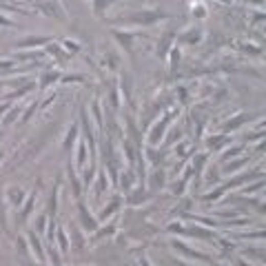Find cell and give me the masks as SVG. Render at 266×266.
<instances>
[{
  "label": "cell",
  "instance_id": "obj_1",
  "mask_svg": "<svg viewBox=\"0 0 266 266\" xmlns=\"http://www.w3.org/2000/svg\"><path fill=\"white\" fill-rule=\"evenodd\" d=\"M175 113H180V109H171V111H164V113H162V118H160L158 122L153 124V129H151V133H149V138H146V142H149L151 146L160 144V140L164 138V131L169 129V124L173 122V118H175Z\"/></svg>",
  "mask_w": 266,
  "mask_h": 266
},
{
  "label": "cell",
  "instance_id": "obj_2",
  "mask_svg": "<svg viewBox=\"0 0 266 266\" xmlns=\"http://www.w3.org/2000/svg\"><path fill=\"white\" fill-rule=\"evenodd\" d=\"M76 206H78V222H80V226H82V231H84V233H93V231H96L98 226H100L98 217L93 215L89 209H86V204H84L82 197L76 199Z\"/></svg>",
  "mask_w": 266,
  "mask_h": 266
},
{
  "label": "cell",
  "instance_id": "obj_3",
  "mask_svg": "<svg viewBox=\"0 0 266 266\" xmlns=\"http://www.w3.org/2000/svg\"><path fill=\"white\" fill-rule=\"evenodd\" d=\"M171 249H175V251H180L182 255H186V257H193V259H199V262H204V264H213L215 259H213L211 255H206V253H202V251H195V249H191L189 244H184L182 239H171Z\"/></svg>",
  "mask_w": 266,
  "mask_h": 266
},
{
  "label": "cell",
  "instance_id": "obj_4",
  "mask_svg": "<svg viewBox=\"0 0 266 266\" xmlns=\"http://www.w3.org/2000/svg\"><path fill=\"white\" fill-rule=\"evenodd\" d=\"M27 246H29V251H31V257L36 259V262L40 264H45L47 262V255H45V246L42 242H40V237H38V233L36 231H27Z\"/></svg>",
  "mask_w": 266,
  "mask_h": 266
},
{
  "label": "cell",
  "instance_id": "obj_5",
  "mask_svg": "<svg viewBox=\"0 0 266 266\" xmlns=\"http://www.w3.org/2000/svg\"><path fill=\"white\" fill-rule=\"evenodd\" d=\"M160 18H169V13H164V11H142V13H133V16H129V18L124 20V23L149 27V25H153V23H156V20H160Z\"/></svg>",
  "mask_w": 266,
  "mask_h": 266
},
{
  "label": "cell",
  "instance_id": "obj_6",
  "mask_svg": "<svg viewBox=\"0 0 266 266\" xmlns=\"http://www.w3.org/2000/svg\"><path fill=\"white\" fill-rule=\"evenodd\" d=\"M262 178H264V173H262V171H246V173H242V175H237V178L229 180V182H224L222 186H224V191L229 193L231 189H237V186H242V184H246V182H251V180H262Z\"/></svg>",
  "mask_w": 266,
  "mask_h": 266
},
{
  "label": "cell",
  "instance_id": "obj_7",
  "mask_svg": "<svg viewBox=\"0 0 266 266\" xmlns=\"http://www.w3.org/2000/svg\"><path fill=\"white\" fill-rule=\"evenodd\" d=\"M27 195H29V193H27L25 189H20V186H9V189L5 191V199H7V204L9 206H13V209H20V206H23V202L27 199Z\"/></svg>",
  "mask_w": 266,
  "mask_h": 266
},
{
  "label": "cell",
  "instance_id": "obj_8",
  "mask_svg": "<svg viewBox=\"0 0 266 266\" xmlns=\"http://www.w3.org/2000/svg\"><path fill=\"white\" fill-rule=\"evenodd\" d=\"M36 199H38V191H31L29 195H27V199L23 202V206L18 209V211H20V213H18V219H20V222H16V224H20V226L27 224V219L31 217V211H33V204H36Z\"/></svg>",
  "mask_w": 266,
  "mask_h": 266
},
{
  "label": "cell",
  "instance_id": "obj_9",
  "mask_svg": "<svg viewBox=\"0 0 266 266\" xmlns=\"http://www.w3.org/2000/svg\"><path fill=\"white\" fill-rule=\"evenodd\" d=\"M184 235L202 239V242H217L215 233H213L211 229H202V226H189V229H184Z\"/></svg>",
  "mask_w": 266,
  "mask_h": 266
},
{
  "label": "cell",
  "instance_id": "obj_10",
  "mask_svg": "<svg viewBox=\"0 0 266 266\" xmlns=\"http://www.w3.org/2000/svg\"><path fill=\"white\" fill-rule=\"evenodd\" d=\"M122 202H124V199H122V195H113V199H111V202L106 204L102 211H100V215H98V222H106V219H111V217H113V215H116V213L120 211V206H122Z\"/></svg>",
  "mask_w": 266,
  "mask_h": 266
},
{
  "label": "cell",
  "instance_id": "obj_11",
  "mask_svg": "<svg viewBox=\"0 0 266 266\" xmlns=\"http://www.w3.org/2000/svg\"><path fill=\"white\" fill-rule=\"evenodd\" d=\"M164 184H166V171L162 169V166H156V169L151 171L146 186H151V191H162Z\"/></svg>",
  "mask_w": 266,
  "mask_h": 266
},
{
  "label": "cell",
  "instance_id": "obj_12",
  "mask_svg": "<svg viewBox=\"0 0 266 266\" xmlns=\"http://www.w3.org/2000/svg\"><path fill=\"white\" fill-rule=\"evenodd\" d=\"M78 133H80V124L78 122H73L69 129H66V136L62 140V153H64V156H69L71 149H73V144L78 142Z\"/></svg>",
  "mask_w": 266,
  "mask_h": 266
},
{
  "label": "cell",
  "instance_id": "obj_13",
  "mask_svg": "<svg viewBox=\"0 0 266 266\" xmlns=\"http://www.w3.org/2000/svg\"><path fill=\"white\" fill-rule=\"evenodd\" d=\"M49 42H51L49 36H27L18 40V49H36V47H45Z\"/></svg>",
  "mask_w": 266,
  "mask_h": 266
},
{
  "label": "cell",
  "instance_id": "obj_14",
  "mask_svg": "<svg viewBox=\"0 0 266 266\" xmlns=\"http://www.w3.org/2000/svg\"><path fill=\"white\" fill-rule=\"evenodd\" d=\"M136 182H138V173L133 171V166H126L124 169V173L122 175H120V189H122V193L126 195V193H129L131 189H136Z\"/></svg>",
  "mask_w": 266,
  "mask_h": 266
},
{
  "label": "cell",
  "instance_id": "obj_15",
  "mask_svg": "<svg viewBox=\"0 0 266 266\" xmlns=\"http://www.w3.org/2000/svg\"><path fill=\"white\" fill-rule=\"evenodd\" d=\"M86 162H89V146H86L84 140H78V146H76V171L82 173Z\"/></svg>",
  "mask_w": 266,
  "mask_h": 266
},
{
  "label": "cell",
  "instance_id": "obj_16",
  "mask_svg": "<svg viewBox=\"0 0 266 266\" xmlns=\"http://www.w3.org/2000/svg\"><path fill=\"white\" fill-rule=\"evenodd\" d=\"M53 244H56V249H60L62 255H69L71 244H69V237H66V231L62 226H56V239H53Z\"/></svg>",
  "mask_w": 266,
  "mask_h": 266
},
{
  "label": "cell",
  "instance_id": "obj_17",
  "mask_svg": "<svg viewBox=\"0 0 266 266\" xmlns=\"http://www.w3.org/2000/svg\"><path fill=\"white\" fill-rule=\"evenodd\" d=\"M60 186H62V180H56V184H53V191H51V197H49V204H47V215L49 217H56L58 213V197H60Z\"/></svg>",
  "mask_w": 266,
  "mask_h": 266
},
{
  "label": "cell",
  "instance_id": "obj_18",
  "mask_svg": "<svg viewBox=\"0 0 266 266\" xmlns=\"http://www.w3.org/2000/svg\"><path fill=\"white\" fill-rule=\"evenodd\" d=\"M91 186H96V189H93V193H96V197H98V199L102 197V193H104V191H109L111 182L106 180V171H104V169H100V171H98V180H96V182H91Z\"/></svg>",
  "mask_w": 266,
  "mask_h": 266
},
{
  "label": "cell",
  "instance_id": "obj_19",
  "mask_svg": "<svg viewBox=\"0 0 266 266\" xmlns=\"http://www.w3.org/2000/svg\"><path fill=\"white\" fill-rule=\"evenodd\" d=\"M116 235V224H109V226H98L96 231H93V239L91 244H98V242H104V239H109Z\"/></svg>",
  "mask_w": 266,
  "mask_h": 266
},
{
  "label": "cell",
  "instance_id": "obj_20",
  "mask_svg": "<svg viewBox=\"0 0 266 266\" xmlns=\"http://www.w3.org/2000/svg\"><path fill=\"white\" fill-rule=\"evenodd\" d=\"M69 229H71V246H73V249H76L78 253H82L84 251V246H86V239H84V233L82 231H80L78 229V226L76 224H71L69 226Z\"/></svg>",
  "mask_w": 266,
  "mask_h": 266
},
{
  "label": "cell",
  "instance_id": "obj_21",
  "mask_svg": "<svg viewBox=\"0 0 266 266\" xmlns=\"http://www.w3.org/2000/svg\"><path fill=\"white\" fill-rule=\"evenodd\" d=\"M113 38L118 40L120 45L124 47V51H133V38H136V33H131V31H118V29H113Z\"/></svg>",
  "mask_w": 266,
  "mask_h": 266
},
{
  "label": "cell",
  "instance_id": "obj_22",
  "mask_svg": "<svg viewBox=\"0 0 266 266\" xmlns=\"http://www.w3.org/2000/svg\"><path fill=\"white\" fill-rule=\"evenodd\" d=\"M66 175H69V182H71V193H73V197H82V182L76 178V173H73V164L71 162H66Z\"/></svg>",
  "mask_w": 266,
  "mask_h": 266
},
{
  "label": "cell",
  "instance_id": "obj_23",
  "mask_svg": "<svg viewBox=\"0 0 266 266\" xmlns=\"http://www.w3.org/2000/svg\"><path fill=\"white\" fill-rule=\"evenodd\" d=\"M246 164H249V158L242 156L239 160H233V162H222V171H219V173H222V175H229V173H235V171H239Z\"/></svg>",
  "mask_w": 266,
  "mask_h": 266
},
{
  "label": "cell",
  "instance_id": "obj_24",
  "mask_svg": "<svg viewBox=\"0 0 266 266\" xmlns=\"http://www.w3.org/2000/svg\"><path fill=\"white\" fill-rule=\"evenodd\" d=\"M199 40H202V31L195 29V27H191L186 33H182V36L178 38V42L180 45H197Z\"/></svg>",
  "mask_w": 266,
  "mask_h": 266
},
{
  "label": "cell",
  "instance_id": "obj_25",
  "mask_svg": "<svg viewBox=\"0 0 266 266\" xmlns=\"http://www.w3.org/2000/svg\"><path fill=\"white\" fill-rule=\"evenodd\" d=\"M231 140L226 138V133H217V136H209L206 140V146H209V151H219L224 144H229Z\"/></svg>",
  "mask_w": 266,
  "mask_h": 266
},
{
  "label": "cell",
  "instance_id": "obj_26",
  "mask_svg": "<svg viewBox=\"0 0 266 266\" xmlns=\"http://www.w3.org/2000/svg\"><path fill=\"white\" fill-rule=\"evenodd\" d=\"M62 78V73L60 71H45L40 73V82H38V89H47V86H51L56 80Z\"/></svg>",
  "mask_w": 266,
  "mask_h": 266
},
{
  "label": "cell",
  "instance_id": "obj_27",
  "mask_svg": "<svg viewBox=\"0 0 266 266\" xmlns=\"http://www.w3.org/2000/svg\"><path fill=\"white\" fill-rule=\"evenodd\" d=\"M244 122H251V113H239V116L235 120H229V122L224 124V133H229V131H235L237 126H242Z\"/></svg>",
  "mask_w": 266,
  "mask_h": 266
},
{
  "label": "cell",
  "instance_id": "obj_28",
  "mask_svg": "<svg viewBox=\"0 0 266 266\" xmlns=\"http://www.w3.org/2000/svg\"><path fill=\"white\" fill-rule=\"evenodd\" d=\"M0 229L5 233L9 231V222H7V199H5V191H0Z\"/></svg>",
  "mask_w": 266,
  "mask_h": 266
},
{
  "label": "cell",
  "instance_id": "obj_29",
  "mask_svg": "<svg viewBox=\"0 0 266 266\" xmlns=\"http://www.w3.org/2000/svg\"><path fill=\"white\" fill-rule=\"evenodd\" d=\"M18 116H23V111H20V106H9V113H7V116L3 118V122H0V124H3V126H9V124H13V122H16V120H18Z\"/></svg>",
  "mask_w": 266,
  "mask_h": 266
},
{
  "label": "cell",
  "instance_id": "obj_30",
  "mask_svg": "<svg viewBox=\"0 0 266 266\" xmlns=\"http://www.w3.org/2000/svg\"><path fill=\"white\" fill-rule=\"evenodd\" d=\"M224 195H226L224 186H217L215 191H211V193H206V195H202V202H219Z\"/></svg>",
  "mask_w": 266,
  "mask_h": 266
},
{
  "label": "cell",
  "instance_id": "obj_31",
  "mask_svg": "<svg viewBox=\"0 0 266 266\" xmlns=\"http://www.w3.org/2000/svg\"><path fill=\"white\" fill-rule=\"evenodd\" d=\"M47 224H49V215H47V211H42V213L38 215V219H36V229H33V231H36L38 235H45Z\"/></svg>",
  "mask_w": 266,
  "mask_h": 266
},
{
  "label": "cell",
  "instance_id": "obj_32",
  "mask_svg": "<svg viewBox=\"0 0 266 266\" xmlns=\"http://www.w3.org/2000/svg\"><path fill=\"white\" fill-rule=\"evenodd\" d=\"M113 0H93V13H96L98 18L104 16V9H109Z\"/></svg>",
  "mask_w": 266,
  "mask_h": 266
},
{
  "label": "cell",
  "instance_id": "obj_33",
  "mask_svg": "<svg viewBox=\"0 0 266 266\" xmlns=\"http://www.w3.org/2000/svg\"><path fill=\"white\" fill-rule=\"evenodd\" d=\"M180 60H182V53H180V47H173V49H171V62H169V69H171V73H175V71H178Z\"/></svg>",
  "mask_w": 266,
  "mask_h": 266
},
{
  "label": "cell",
  "instance_id": "obj_34",
  "mask_svg": "<svg viewBox=\"0 0 266 266\" xmlns=\"http://www.w3.org/2000/svg\"><path fill=\"white\" fill-rule=\"evenodd\" d=\"M91 111H93V118H96V124H98V129L102 131V104H100L98 100H93V104H91Z\"/></svg>",
  "mask_w": 266,
  "mask_h": 266
},
{
  "label": "cell",
  "instance_id": "obj_35",
  "mask_svg": "<svg viewBox=\"0 0 266 266\" xmlns=\"http://www.w3.org/2000/svg\"><path fill=\"white\" fill-rule=\"evenodd\" d=\"M36 109H38V100L36 102H31L27 109L23 111V118H20V124H25V122H29V120L33 118V113H36Z\"/></svg>",
  "mask_w": 266,
  "mask_h": 266
},
{
  "label": "cell",
  "instance_id": "obj_36",
  "mask_svg": "<svg viewBox=\"0 0 266 266\" xmlns=\"http://www.w3.org/2000/svg\"><path fill=\"white\" fill-rule=\"evenodd\" d=\"M242 151H244V146H242V144H237V146H233V149H229L226 153H222V158H219V160H222V162H226L229 158H237V156H242Z\"/></svg>",
  "mask_w": 266,
  "mask_h": 266
},
{
  "label": "cell",
  "instance_id": "obj_37",
  "mask_svg": "<svg viewBox=\"0 0 266 266\" xmlns=\"http://www.w3.org/2000/svg\"><path fill=\"white\" fill-rule=\"evenodd\" d=\"M62 49H64V53H78L80 45L73 42V40H62Z\"/></svg>",
  "mask_w": 266,
  "mask_h": 266
},
{
  "label": "cell",
  "instance_id": "obj_38",
  "mask_svg": "<svg viewBox=\"0 0 266 266\" xmlns=\"http://www.w3.org/2000/svg\"><path fill=\"white\" fill-rule=\"evenodd\" d=\"M206 171V182L209 184H217L219 182V171H213V166H209V169H204Z\"/></svg>",
  "mask_w": 266,
  "mask_h": 266
},
{
  "label": "cell",
  "instance_id": "obj_39",
  "mask_svg": "<svg viewBox=\"0 0 266 266\" xmlns=\"http://www.w3.org/2000/svg\"><path fill=\"white\" fill-rule=\"evenodd\" d=\"M193 16L202 20V18H206V16H209V11H206V7H204L202 3H197V5H193Z\"/></svg>",
  "mask_w": 266,
  "mask_h": 266
},
{
  "label": "cell",
  "instance_id": "obj_40",
  "mask_svg": "<svg viewBox=\"0 0 266 266\" xmlns=\"http://www.w3.org/2000/svg\"><path fill=\"white\" fill-rule=\"evenodd\" d=\"M122 96L126 100H131V78L129 76H122Z\"/></svg>",
  "mask_w": 266,
  "mask_h": 266
},
{
  "label": "cell",
  "instance_id": "obj_41",
  "mask_svg": "<svg viewBox=\"0 0 266 266\" xmlns=\"http://www.w3.org/2000/svg\"><path fill=\"white\" fill-rule=\"evenodd\" d=\"M262 186H264V180H257L255 184H251L249 189H244V191H242V195H249V193H253V191H262Z\"/></svg>",
  "mask_w": 266,
  "mask_h": 266
},
{
  "label": "cell",
  "instance_id": "obj_42",
  "mask_svg": "<svg viewBox=\"0 0 266 266\" xmlns=\"http://www.w3.org/2000/svg\"><path fill=\"white\" fill-rule=\"evenodd\" d=\"M166 231H169V233H178V235H184V226L182 224H175V222H173V224H169V226H166Z\"/></svg>",
  "mask_w": 266,
  "mask_h": 266
},
{
  "label": "cell",
  "instance_id": "obj_43",
  "mask_svg": "<svg viewBox=\"0 0 266 266\" xmlns=\"http://www.w3.org/2000/svg\"><path fill=\"white\" fill-rule=\"evenodd\" d=\"M171 133H178V138H182V131L180 129H173ZM173 142H175V136H171L169 140H166V146H173Z\"/></svg>",
  "mask_w": 266,
  "mask_h": 266
},
{
  "label": "cell",
  "instance_id": "obj_44",
  "mask_svg": "<svg viewBox=\"0 0 266 266\" xmlns=\"http://www.w3.org/2000/svg\"><path fill=\"white\" fill-rule=\"evenodd\" d=\"M0 27H16V23L9 18H5V16H0Z\"/></svg>",
  "mask_w": 266,
  "mask_h": 266
},
{
  "label": "cell",
  "instance_id": "obj_45",
  "mask_svg": "<svg viewBox=\"0 0 266 266\" xmlns=\"http://www.w3.org/2000/svg\"><path fill=\"white\" fill-rule=\"evenodd\" d=\"M233 266H253V264H251V262H246L244 257H237V259H235V264H233Z\"/></svg>",
  "mask_w": 266,
  "mask_h": 266
},
{
  "label": "cell",
  "instance_id": "obj_46",
  "mask_svg": "<svg viewBox=\"0 0 266 266\" xmlns=\"http://www.w3.org/2000/svg\"><path fill=\"white\" fill-rule=\"evenodd\" d=\"M23 266H45V264H40V262H38V264H36V262H27V264H23Z\"/></svg>",
  "mask_w": 266,
  "mask_h": 266
},
{
  "label": "cell",
  "instance_id": "obj_47",
  "mask_svg": "<svg viewBox=\"0 0 266 266\" xmlns=\"http://www.w3.org/2000/svg\"><path fill=\"white\" fill-rule=\"evenodd\" d=\"M5 160V149H0V162H3Z\"/></svg>",
  "mask_w": 266,
  "mask_h": 266
},
{
  "label": "cell",
  "instance_id": "obj_48",
  "mask_svg": "<svg viewBox=\"0 0 266 266\" xmlns=\"http://www.w3.org/2000/svg\"><path fill=\"white\" fill-rule=\"evenodd\" d=\"M211 266H224V264H219V262H217V259H215V262H213Z\"/></svg>",
  "mask_w": 266,
  "mask_h": 266
},
{
  "label": "cell",
  "instance_id": "obj_49",
  "mask_svg": "<svg viewBox=\"0 0 266 266\" xmlns=\"http://www.w3.org/2000/svg\"><path fill=\"white\" fill-rule=\"evenodd\" d=\"M175 266H189V264H184V262H180V259H178V264Z\"/></svg>",
  "mask_w": 266,
  "mask_h": 266
},
{
  "label": "cell",
  "instance_id": "obj_50",
  "mask_svg": "<svg viewBox=\"0 0 266 266\" xmlns=\"http://www.w3.org/2000/svg\"><path fill=\"white\" fill-rule=\"evenodd\" d=\"M0 140H3V131H0Z\"/></svg>",
  "mask_w": 266,
  "mask_h": 266
}]
</instances>
